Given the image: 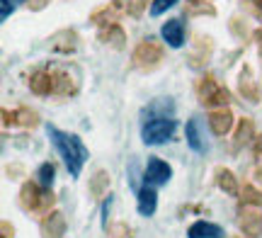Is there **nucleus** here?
Returning <instances> with one entry per match:
<instances>
[{"label":"nucleus","instance_id":"nucleus-1","mask_svg":"<svg viewBox=\"0 0 262 238\" xmlns=\"http://www.w3.org/2000/svg\"><path fill=\"white\" fill-rule=\"evenodd\" d=\"M47 134H49V139H51V143H54V148L58 151V156L63 158L68 172H71L73 178H78L80 170H83L85 161H88V148H85V143L80 141V136L61 132V129L51 126V124H47Z\"/></svg>","mask_w":262,"mask_h":238},{"label":"nucleus","instance_id":"nucleus-2","mask_svg":"<svg viewBox=\"0 0 262 238\" xmlns=\"http://www.w3.org/2000/svg\"><path fill=\"white\" fill-rule=\"evenodd\" d=\"M54 192L51 190H44L39 182H32L27 180L22 187H19V207L29 214H41V217H47L54 211Z\"/></svg>","mask_w":262,"mask_h":238},{"label":"nucleus","instance_id":"nucleus-3","mask_svg":"<svg viewBox=\"0 0 262 238\" xmlns=\"http://www.w3.org/2000/svg\"><path fill=\"white\" fill-rule=\"evenodd\" d=\"M163 56H165L163 44L148 37V39H143V41H139V47L134 49L131 63H134V68H141V71H153V68L160 66Z\"/></svg>","mask_w":262,"mask_h":238},{"label":"nucleus","instance_id":"nucleus-4","mask_svg":"<svg viewBox=\"0 0 262 238\" xmlns=\"http://www.w3.org/2000/svg\"><path fill=\"white\" fill-rule=\"evenodd\" d=\"M178 129V122L172 117H163V119H148L141 126V139L146 146H160L172 139V134Z\"/></svg>","mask_w":262,"mask_h":238},{"label":"nucleus","instance_id":"nucleus-5","mask_svg":"<svg viewBox=\"0 0 262 238\" xmlns=\"http://www.w3.org/2000/svg\"><path fill=\"white\" fill-rule=\"evenodd\" d=\"M170 178H172V168H170L168 163L163 161V158H158V156L148 158L146 168H143V182L146 185L160 187V185H168Z\"/></svg>","mask_w":262,"mask_h":238},{"label":"nucleus","instance_id":"nucleus-6","mask_svg":"<svg viewBox=\"0 0 262 238\" xmlns=\"http://www.w3.org/2000/svg\"><path fill=\"white\" fill-rule=\"evenodd\" d=\"M206 124H209V129H211L216 136H226V134H231L235 129V117L228 107H216V110L209 112Z\"/></svg>","mask_w":262,"mask_h":238},{"label":"nucleus","instance_id":"nucleus-7","mask_svg":"<svg viewBox=\"0 0 262 238\" xmlns=\"http://www.w3.org/2000/svg\"><path fill=\"white\" fill-rule=\"evenodd\" d=\"M238 229L248 238L262 236V211H257V207H243L238 211Z\"/></svg>","mask_w":262,"mask_h":238},{"label":"nucleus","instance_id":"nucleus-8","mask_svg":"<svg viewBox=\"0 0 262 238\" xmlns=\"http://www.w3.org/2000/svg\"><path fill=\"white\" fill-rule=\"evenodd\" d=\"M66 229H68V224H66V217L61 214V211H51V214H47V217L41 219V224H39L41 238H63Z\"/></svg>","mask_w":262,"mask_h":238},{"label":"nucleus","instance_id":"nucleus-9","mask_svg":"<svg viewBox=\"0 0 262 238\" xmlns=\"http://www.w3.org/2000/svg\"><path fill=\"white\" fill-rule=\"evenodd\" d=\"M185 136H187V143L189 148L194 153H206L209 151V143L204 139V124L199 117H192L187 122V129H185Z\"/></svg>","mask_w":262,"mask_h":238},{"label":"nucleus","instance_id":"nucleus-10","mask_svg":"<svg viewBox=\"0 0 262 238\" xmlns=\"http://www.w3.org/2000/svg\"><path fill=\"white\" fill-rule=\"evenodd\" d=\"M136 207H139V214L141 217H153L156 209H158V192L156 187H150V185H143L136 190Z\"/></svg>","mask_w":262,"mask_h":238},{"label":"nucleus","instance_id":"nucleus-11","mask_svg":"<svg viewBox=\"0 0 262 238\" xmlns=\"http://www.w3.org/2000/svg\"><path fill=\"white\" fill-rule=\"evenodd\" d=\"M160 34H163V39L168 41V47L180 49L185 44V22L180 17L168 19V22L163 25V29H160Z\"/></svg>","mask_w":262,"mask_h":238},{"label":"nucleus","instance_id":"nucleus-12","mask_svg":"<svg viewBox=\"0 0 262 238\" xmlns=\"http://www.w3.org/2000/svg\"><path fill=\"white\" fill-rule=\"evenodd\" d=\"M175 112V102L170 100V97H158V100H153L148 107H143V119L148 122V119H163V117H172Z\"/></svg>","mask_w":262,"mask_h":238},{"label":"nucleus","instance_id":"nucleus-13","mask_svg":"<svg viewBox=\"0 0 262 238\" xmlns=\"http://www.w3.org/2000/svg\"><path fill=\"white\" fill-rule=\"evenodd\" d=\"M187 238H226V231L211 221H194L187 229Z\"/></svg>","mask_w":262,"mask_h":238},{"label":"nucleus","instance_id":"nucleus-14","mask_svg":"<svg viewBox=\"0 0 262 238\" xmlns=\"http://www.w3.org/2000/svg\"><path fill=\"white\" fill-rule=\"evenodd\" d=\"M54 73V95L58 97H68L78 93V80L66 71H51Z\"/></svg>","mask_w":262,"mask_h":238},{"label":"nucleus","instance_id":"nucleus-15","mask_svg":"<svg viewBox=\"0 0 262 238\" xmlns=\"http://www.w3.org/2000/svg\"><path fill=\"white\" fill-rule=\"evenodd\" d=\"M253 141H255L253 119H248V117L238 119V122H235V132H233V148L238 151V148H243L245 143H253Z\"/></svg>","mask_w":262,"mask_h":238},{"label":"nucleus","instance_id":"nucleus-16","mask_svg":"<svg viewBox=\"0 0 262 238\" xmlns=\"http://www.w3.org/2000/svg\"><path fill=\"white\" fill-rule=\"evenodd\" d=\"M29 88L34 95H54V73L51 71H37L29 78Z\"/></svg>","mask_w":262,"mask_h":238},{"label":"nucleus","instance_id":"nucleus-17","mask_svg":"<svg viewBox=\"0 0 262 238\" xmlns=\"http://www.w3.org/2000/svg\"><path fill=\"white\" fill-rule=\"evenodd\" d=\"M214 180H216V187L221 192H226V194H231V197H235V194H241V187H238V180H235L233 170H228V168H216L214 172Z\"/></svg>","mask_w":262,"mask_h":238},{"label":"nucleus","instance_id":"nucleus-18","mask_svg":"<svg viewBox=\"0 0 262 238\" xmlns=\"http://www.w3.org/2000/svg\"><path fill=\"white\" fill-rule=\"evenodd\" d=\"M75 47H78V34L73 29H63L51 39V49L61 51V54H71V51H75Z\"/></svg>","mask_w":262,"mask_h":238},{"label":"nucleus","instance_id":"nucleus-19","mask_svg":"<svg viewBox=\"0 0 262 238\" xmlns=\"http://www.w3.org/2000/svg\"><path fill=\"white\" fill-rule=\"evenodd\" d=\"M100 41L110 44L112 49H124L126 47V34H124V29L114 22V25H107V27L100 32Z\"/></svg>","mask_w":262,"mask_h":238},{"label":"nucleus","instance_id":"nucleus-20","mask_svg":"<svg viewBox=\"0 0 262 238\" xmlns=\"http://www.w3.org/2000/svg\"><path fill=\"white\" fill-rule=\"evenodd\" d=\"M110 182H112L110 172H107V170H97L93 178H90V185H88V190H90V197H95V200L104 197V194L110 192Z\"/></svg>","mask_w":262,"mask_h":238},{"label":"nucleus","instance_id":"nucleus-21","mask_svg":"<svg viewBox=\"0 0 262 238\" xmlns=\"http://www.w3.org/2000/svg\"><path fill=\"white\" fill-rule=\"evenodd\" d=\"M238 85H241V95H243L245 100L257 102L260 93H257V85H255V80H253V71H250L248 66L241 71V80H238Z\"/></svg>","mask_w":262,"mask_h":238},{"label":"nucleus","instance_id":"nucleus-22","mask_svg":"<svg viewBox=\"0 0 262 238\" xmlns=\"http://www.w3.org/2000/svg\"><path fill=\"white\" fill-rule=\"evenodd\" d=\"M219 83H216V78L211 76V73H206V76H202L199 80H196V85H194V90H196V97H199V102L202 105H206V100L214 95L216 90H219Z\"/></svg>","mask_w":262,"mask_h":238},{"label":"nucleus","instance_id":"nucleus-23","mask_svg":"<svg viewBox=\"0 0 262 238\" xmlns=\"http://www.w3.org/2000/svg\"><path fill=\"white\" fill-rule=\"evenodd\" d=\"M199 51H194V54H189V66L192 68H202L204 63H209V56H211V39L209 37H199Z\"/></svg>","mask_w":262,"mask_h":238},{"label":"nucleus","instance_id":"nucleus-24","mask_svg":"<svg viewBox=\"0 0 262 238\" xmlns=\"http://www.w3.org/2000/svg\"><path fill=\"white\" fill-rule=\"evenodd\" d=\"M241 202L243 207H262V190H257L253 182H245L241 187Z\"/></svg>","mask_w":262,"mask_h":238},{"label":"nucleus","instance_id":"nucleus-25","mask_svg":"<svg viewBox=\"0 0 262 238\" xmlns=\"http://www.w3.org/2000/svg\"><path fill=\"white\" fill-rule=\"evenodd\" d=\"M39 124V115L29 107H19L15 110V126H25V129H34Z\"/></svg>","mask_w":262,"mask_h":238},{"label":"nucleus","instance_id":"nucleus-26","mask_svg":"<svg viewBox=\"0 0 262 238\" xmlns=\"http://www.w3.org/2000/svg\"><path fill=\"white\" fill-rule=\"evenodd\" d=\"M54 175H56V168L51 165V163H41L37 170V178H39V185L44 187V190H51V185H54Z\"/></svg>","mask_w":262,"mask_h":238},{"label":"nucleus","instance_id":"nucleus-27","mask_svg":"<svg viewBox=\"0 0 262 238\" xmlns=\"http://www.w3.org/2000/svg\"><path fill=\"white\" fill-rule=\"evenodd\" d=\"M114 17H117V12H114V8H110V5H104V8L95 10L93 15H90V22H95V25H114Z\"/></svg>","mask_w":262,"mask_h":238},{"label":"nucleus","instance_id":"nucleus-28","mask_svg":"<svg viewBox=\"0 0 262 238\" xmlns=\"http://www.w3.org/2000/svg\"><path fill=\"white\" fill-rule=\"evenodd\" d=\"M22 3H27V0H0V19L5 22V19H8Z\"/></svg>","mask_w":262,"mask_h":238},{"label":"nucleus","instance_id":"nucleus-29","mask_svg":"<svg viewBox=\"0 0 262 238\" xmlns=\"http://www.w3.org/2000/svg\"><path fill=\"white\" fill-rule=\"evenodd\" d=\"M178 5V0H153V5H150V15L153 17H158V15H163L165 10L175 8Z\"/></svg>","mask_w":262,"mask_h":238},{"label":"nucleus","instance_id":"nucleus-30","mask_svg":"<svg viewBox=\"0 0 262 238\" xmlns=\"http://www.w3.org/2000/svg\"><path fill=\"white\" fill-rule=\"evenodd\" d=\"M110 236L112 238H129V226H126V224H114V226H110Z\"/></svg>","mask_w":262,"mask_h":238},{"label":"nucleus","instance_id":"nucleus-31","mask_svg":"<svg viewBox=\"0 0 262 238\" xmlns=\"http://www.w3.org/2000/svg\"><path fill=\"white\" fill-rule=\"evenodd\" d=\"M148 5V0H131V5H129V12L134 15V17H139L141 12H143V8Z\"/></svg>","mask_w":262,"mask_h":238},{"label":"nucleus","instance_id":"nucleus-32","mask_svg":"<svg viewBox=\"0 0 262 238\" xmlns=\"http://www.w3.org/2000/svg\"><path fill=\"white\" fill-rule=\"evenodd\" d=\"M110 207H112V194H110V200H104V204H102V226L104 229H110V221H107V217H110Z\"/></svg>","mask_w":262,"mask_h":238},{"label":"nucleus","instance_id":"nucleus-33","mask_svg":"<svg viewBox=\"0 0 262 238\" xmlns=\"http://www.w3.org/2000/svg\"><path fill=\"white\" fill-rule=\"evenodd\" d=\"M51 3V0H27V5H29V10H34V12H39V10H44Z\"/></svg>","mask_w":262,"mask_h":238},{"label":"nucleus","instance_id":"nucleus-34","mask_svg":"<svg viewBox=\"0 0 262 238\" xmlns=\"http://www.w3.org/2000/svg\"><path fill=\"white\" fill-rule=\"evenodd\" d=\"M0 231H3V238H12V236H15V229L10 226V221H3V224H0Z\"/></svg>","mask_w":262,"mask_h":238},{"label":"nucleus","instance_id":"nucleus-35","mask_svg":"<svg viewBox=\"0 0 262 238\" xmlns=\"http://www.w3.org/2000/svg\"><path fill=\"white\" fill-rule=\"evenodd\" d=\"M253 153L257 156V158H262V136L253 141Z\"/></svg>","mask_w":262,"mask_h":238},{"label":"nucleus","instance_id":"nucleus-36","mask_svg":"<svg viewBox=\"0 0 262 238\" xmlns=\"http://www.w3.org/2000/svg\"><path fill=\"white\" fill-rule=\"evenodd\" d=\"M253 39L257 41V49H260V56H262V27H260V29H255V32H253Z\"/></svg>","mask_w":262,"mask_h":238},{"label":"nucleus","instance_id":"nucleus-37","mask_svg":"<svg viewBox=\"0 0 262 238\" xmlns=\"http://www.w3.org/2000/svg\"><path fill=\"white\" fill-rule=\"evenodd\" d=\"M250 5H253L255 10H257V12H260L262 15V0H250Z\"/></svg>","mask_w":262,"mask_h":238},{"label":"nucleus","instance_id":"nucleus-38","mask_svg":"<svg viewBox=\"0 0 262 238\" xmlns=\"http://www.w3.org/2000/svg\"><path fill=\"white\" fill-rule=\"evenodd\" d=\"M257 175H262V165H260V168H257Z\"/></svg>","mask_w":262,"mask_h":238},{"label":"nucleus","instance_id":"nucleus-39","mask_svg":"<svg viewBox=\"0 0 262 238\" xmlns=\"http://www.w3.org/2000/svg\"><path fill=\"white\" fill-rule=\"evenodd\" d=\"M235 238H243V236H235Z\"/></svg>","mask_w":262,"mask_h":238}]
</instances>
